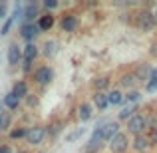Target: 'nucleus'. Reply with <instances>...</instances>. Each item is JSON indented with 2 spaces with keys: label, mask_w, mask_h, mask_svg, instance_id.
<instances>
[{
  "label": "nucleus",
  "mask_w": 157,
  "mask_h": 153,
  "mask_svg": "<svg viewBox=\"0 0 157 153\" xmlns=\"http://www.w3.org/2000/svg\"><path fill=\"white\" fill-rule=\"evenodd\" d=\"M2 105L6 107L8 111H16V109H18L20 105H22V101H20V100H18V98H16V96H14L12 92H8L6 96L2 98Z\"/></svg>",
  "instance_id": "21"
},
{
  "label": "nucleus",
  "mask_w": 157,
  "mask_h": 153,
  "mask_svg": "<svg viewBox=\"0 0 157 153\" xmlns=\"http://www.w3.org/2000/svg\"><path fill=\"white\" fill-rule=\"evenodd\" d=\"M32 82H34L36 86H40V88H48V86L54 82V78H56V72H54L52 66L48 64H40L36 66L34 70H32Z\"/></svg>",
  "instance_id": "2"
},
{
  "label": "nucleus",
  "mask_w": 157,
  "mask_h": 153,
  "mask_svg": "<svg viewBox=\"0 0 157 153\" xmlns=\"http://www.w3.org/2000/svg\"><path fill=\"white\" fill-rule=\"evenodd\" d=\"M90 86H92L94 92H107L111 86V76H96Z\"/></svg>",
  "instance_id": "18"
},
{
  "label": "nucleus",
  "mask_w": 157,
  "mask_h": 153,
  "mask_svg": "<svg viewBox=\"0 0 157 153\" xmlns=\"http://www.w3.org/2000/svg\"><path fill=\"white\" fill-rule=\"evenodd\" d=\"M92 115H94V105L90 101L78 103V119H80V121H90Z\"/></svg>",
  "instance_id": "19"
},
{
  "label": "nucleus",
  "mask_w": 157,
  "mask_h": 153,
  "mask_svg": "<svg viewBox=\"0 0 157 153\" xmlns=\"http://www.w3.org/2000/svg\"><path fill=\"white\" fill-rule=\"evenodd\" d=\"M6 60L10 68H18L22 64V48L18 46V42H12L6 50Z\"/></svg>",
  "instance_id": "9"
},
{
  "label": "nucleus",
  "mask_w": 157,
  "mask_h": 153,
  "mask_svg": "<svg viewBox=\"0 0 157 153\" xmlns=\"http://www.w3.org/2000/svg\"><path fill=\"white\" fill-rule=\"evenodd\" d=\"M78 26H80V18H78L74 12H66L60 18V28L64 32H76Z\"/></svg>",
  "instance_id": "12"
},
{
  "label": "nucleus",
  "mask_w": 157,
  "mask_h": 153,
  "mask_svg": "<svg viewBox=\"0 0 157 153\" xmlns=\"http://www.w3.org/2000/svg\"><path fill=\"white\" fill-rule=\"evenodd\" d=\"M149 141H151V147H157V127H153V129H149Z\"/></svg>",
  "instance_id": "32"
},
{
  "label": "nucleus",
  "mask_w": 157,
  "mask_h": 153,
  "mask_svg": "<svg viewBox=\"0 0 157 153\" xmlns=\"http://www.w3.org/2000/svg\"><path fill=\"white\" fill-rule=\"evenodd\" d=\"M155 88H157V68L151 70V76H149V80H147V84H145L147 92H153Z\"/></svg>",
  "instance_id": "28"
},
{
  "label": "nucleus",
  "mask_w": 157,
  "mask_h": 153,
  "mask_svg": "<svg viewBox=\"0 0 157 153\" xmlns=\"http://www.w3.org/2000/svg\"><path fill=\"white\" fill-rule=\"evenodd\" d=\"M0 153H14V149H12L10 143H2L0 145Z\"/></svg>",
  "instance_id": "34"
},
{
  "label": "nucleus",
  "mask_w": 157,
  "mask_h": 153,
  "mask_svg": "<svg viewBox=\"0 0 157 153\" xmlns=\"http://www.w3.org/2000/svg\"><path fill=\"white\" fill-rule=\"evenodd\" d=\"M12 94H14L20 101L26 100V98L30 96V86H28V82L26 80H16L14 86H12Z\"/></svg>",
  "instance_id": "15"
},
{
  "label": "nucleus",
  "mask_w": 157,
  "mask_h": 153,
  "mask_svg": "<svg viewBox=\"0 0 157 153\" xmlns=\"http://www.w3.org/2000/svg\"><path fill=\"white\" fill-rule=\"evenodd\" d=\"M149 129V119H147V115L145 113H135L133 117H129L125 121V133L127 135H143L145 131Z\"/></svg>",
  "instance_id": "3"
},
{
  "label": "nucleus",
  "mask_w": 157,
  "mask_h": 153,
  "mask_svg": "<svg viewBox=\"0 0 157 153\" xmlns=\"http://www.w3.org/2000/svg\"><path fill=\"white\" fill-rule=\"evenodd\" d=\"M117 84H119V88H121V90H127V92H131V90L137 88L139 80H137V76L133 74V70H127V72H123L121 76H119Z\"/></svg>",
  "instance_id": "10"
},
{
  "label": "nucleus",
  "mask_w": 157,
  "mask_h": 153,
  "mask_svg": "<svg viewBox=\"0 0 157 153\" xmlns=\"http://www.w3.org/2000/svg\"><path fill=\"white\" fill-rule=\"evenodd\" d=\"M8 18V4L6 2H0V22Z\"/></svg>",
  "instance_id": "31"
},
{
  "label": "nucleus",
  "mask_w": 157,
  "mask_h": 153,
  "mask_svg": "<svg viewBox=\"0 0 157 153\" xmlns=\"http://www.w3.org/2000/svg\"><path fill=\"white\" fill-rule=\"evenodd\" d=\"M38 34H42V32L38 30L36 22H22V24H20L18 36H20L22 40H26V44H32L36 38H38Z\"/></svg>",
  "instance_id": "8"
},
{
  "label": "nucleus",
  "mask_w": 157,
  "mask_h": 153,
  "mask_svg": "<svg viewBox=\"0 0 157 153\" xmlns=\"http://www.w3.org/2000/svg\"><path fill=\"white\" fill-rule=\"evenodd\" d=\"M123 100L129 103V105H135V103L141 101V92H139V90H131V92L123 94Z\"/></svg>",
  "instance_id": "25"
},
{
  "label": "nucleus",
  "mask_w": 157,
  "mask_h": 153,
  "mask_svg": "<svg viewBox=\"0 0 157 153\" xmlns=\"http://www.w3.org/2000/svg\"><path fill=\"white\" fill-rule=\"evenodd\" d=\"M82 153H92V151H82Z\"/></svg>",
  "instance_id": "38"
},
{
  "label": "nucleus",
  "mask_w": 157,
  "mask_h": 153,
  "mask_svg": "<svg viewBox=\"0 0 157 153\" xmlns=\"http://www.w3.org/2000/svg\"><path fill=\"white\" fill-rule=\"evenodd\" d=\"M48 137V129L46 125H40V123H36V125H30L28 127V133H26V143L30 147H40L44 143V139Z\"/></svg>",
  "instance_id": "5"
},
{
  "label": "nucleus",
  "mask_w": 157,
  "mask_h": 153,
  "mask_svg": "<svg viewBox=\"0 0 157 153\" xmlns=\"http://www.w3.org/2000/svg\"><path fill=\"white\" fill-rule=\"evenodd\" d=\"M38 153H48V151H38Z\"/></svg>",
  "instance_id": "39"
},
{
  "label": "nucleus",
  "mask_w": 157,
  "mask_h": 153,
  "mask_svg": "<svg viewBox=\"0 0 157 153\" xmlns=\"http://www.w3.org/2000/svg\"><path fill=\"white\" fill-rule=\"evenodd\" d=\"M46 129H48V135H50V137H58V135L64 131V119H58V117L52 119L46 125Z\"/></svg>",
  "instance_id": "22"
},
{
  "label": "nucleus",
  "mask_w": 157,
  "mask_h": 153,
  "mask_svg": "<svg viewBox=\"0 0 157 153\" xmlns=\"http://www.w3.org/2000/svg\"><path fill=\"white\" fill-rule=\"evenodd\" d=\"M135 113H137V111H135V105H125V107H123V109L117 113V119H119V121H127V119L133 117Z\"/></svg>",
  "instance_id": "26"
},
{
  "label": "nucleus",
  "mask_w": 157,
  "mask_h": 153,
  "mask_svg": "<svg viewBox=\"0 0 157 153\" xmlns=\"http://www.w3.org/2000/svg\"><path fill=\"white\" fill-rule=\"evenodd\" d=\"M84 127H78V129L76 131H72V133H68V135H66V141H70V143H72V141H76V139H80L82 137V135H84Z\"/></svg>",
  "instance_id": "29"
},
{
  "label": "nucleus",
  "mask_w": 157,
  "mask_h": 153,
  "mask_svg": "<svg viewBox=\"0 0 157 153\" xmlns=\"http://www.w3.org/2000/svg\"><path fill=\"white\" fill-rule=\"evenodd\" d=\"M10 131L12 129V115L8 111H2V117H0V131Z\"/></svg>",
  "instance_id": "27"
},
{
  "label": "nucleus",
  "mask_w": 157,
  "mask_h": 153,
  "mask_svg": "<svg viewBox=\"0 0 157 153\" xmlns=\"http://www.w3.org/2000/svg\"><path fill=\"white\" fill-rule=\"evenodd\" d=\"M92 105L96 107L98 111H105L109 107V101H107V92H94L92 94Z\"/></svg>",
  "instance_id": "17"
},
{
  "label": "nucleus",
  "mask_w": 157,
  "mask_h": 153,
  "mask_svg": "<svg viewBox=\"0 0 157 153\" xmlns=\"http://www.w3.org/2000/svg\"><path fill=\"white\" fill-rule=\"evenodd\" d=\"M151 70H153V66H149L147 62H139V64L133 68V74L137 76L139 84H141V82L147 84V80H149V76H151Z\"/></svg>",
  "instance_id": "16"
},
{
  "label": "nucleus",
  "mask_w": 157,
  "mask_h": 153,
  "mask_svg": "<svg viewBox=\"0 0 157 153\" xmlns=\"http://www.w3.org/2000/svg\"><path fill=\"white\" fill-rule=\"evenodd\" d=\"M28 127H30V125H12V129L8 131V139H10V141H20V139H26Z\"/></svg>",
  "instance_id": "20"
},
{
  "label": "nucleus",
  "mask_w": 157,
  "mask_h": 153,
  "mask_svg": "<svg viewBox=\"0 0 157 153\" xmlns=\"http://www.w3.org/2000/svg\"><path fill=\"white\" fill-rule=\"evenodd\" d=\"M14 153H30L28 149H18V151H14Z\"/></svg>",
  "instance_id": "37"
},
{
  "label": "nucleus",
  "mask_w": 157,
  "mask_h": 153,
  "mask_svg": "<svg viewBox=\"0 0 157 153\" xmlns=\"http://www.w3.org/2000/svg\"><path fill=\"white\" fill-rule=\"evenodd\" d=\"M38 56H40V46H36L34 42L26 44V46L22 48V64H20V68H22L24 74H32Z\"/></svg>",
  "instance_id": "4"
},
{
  "label": "nucleus",
  "mask_w": 157,
  "mask_h": 153,
  "mask_svg": "<svg viewBox=\"0 0 157 153\" xmlns=\"http://www.w3.org/2000/svg\"><path fill=\"white\" fill-rule=\"evenodd\" d=\"M58 52V42L56 40H46V42L42 44V48H40V54H42L44 58H54Z\"/></svg>",
  "instance_id": "23"
},
{
  "label": "nucleus",
  "mask_w": 157,
  "mask_h": 153,
  "mask_svg": "<svg viewBox=\"0 0 157 153\" xmlns=\"http://www.w3.org/2000/svg\"><path fill=\"white\" fill-rule=\"evenodd\" d=\"M129 24L133 28H137L139 32H151L157 28V22L153 18V12L149 10V8H141V10L133 12V14H129Z\"/></svg>",
  "instance_id": "1"
},
{
  "label": "nucleus",
  "mask_w": 157,
  "mask_h": 153,
  "mask_svg": "<svg viewBox=\"0 0 157 153\" xmlns=\"http://www.w3.org/2000/svg\"><path fill=\"white\" fill-rule=\"evenodd\" d=\"M107 101H109V105H121L123 101V92L121 90H109L107 92Z\"/></svg>",
  "instance_id": "24"
},
{
  "label": "nucleus",
  "mask_w": 157,
  "mask_h": 153,
  "mask_svg": "<svg viewBox=\"0 0 157 153\" xmlns=\"http://www.w3.org/2000/svg\"><path fill=\"white\" fill-rule=\"evenodd\" d=\"M96 131L101 135L104 143H109L113 139V135L119 133V121H105V123H100L96 127Z\"/></svg>",
  "instance_id": "7"
},
{
  "label": "nucleus",
  "mask_w": 157,
  "mask_h": 153,
  "mask_svg": "<svg viewBox=\"0 0 157 153\" xmlns=\"http://www.w3.org/2000/svg\"><path fill=\"white\" fill-rule=\"evenodd\" d=\"M129 135L125 133V131H119L117 135H113V139H111L109 143H107V147H109L111 153H127L129 151Z\"/></svg>",
  "instance_id": "6"
},
{
  "label": "nucleus",
  "mask_w": 157,
  "mask_h": 153,
  "mask_svg": "<svg viewBox=\"0 0 157 153\" xmlns=\"http://www.w3.org/2000/svg\"><path fill=\"white\" fill-rule=\"evenodd\" d=\"M26 103H28V107H36L38 105V96H36V94H30V96L26 98Z\"/></svg>",
  "instance_id": "33"
},
{
  "label": "nucleus",
  "mask_w": 157,
  "mask_h": 153,
  "mask_svg": "<svg viewBox=\"0 0 157 153\" xmlns=\"http://www.w3.org/2000/svg\"><path fill=\"white\" fill-rule=\"evenodd\" d=\"M54 24H56V16L50 14V12H46V14H40L38 20H36V26H38L40 32H50L54 28Z\"/></svg>",
  "instance_id": "14"
},
{
  "label": "nucleus",
  "mask_w": 157,
  "mask_h": 153,
  "mask_svg": "<svg viewBox=\"0 0 157 153\" xmlns=\"http://www.w3.org/2000/svg\"><path fill=\"white\" fill-rule=\"evenodd\" d=\"M58 6H60V2H58V0H44V2H42V8L46 12H50V14H52V10H56Z\"/></svg>",
  "instance_id": "30"
},
{
  "label": "nucleus",
  "mask_w": 157,
  "mask_h": 153,
  "mask_svg": "<svg viewBox=\"0 0 157 153\" xmlns=\"http://www.w3.org/2000/svg\"><path fill=\"white\" fill-rule=\"evenodd\" d=\"M149 54L157 58V42H153V44H151V48H149Z\"/></svg>",
  "instance_id": "35"
},
{
  "label": "nucleus",
  "mask_w": 157,
  "mask_h": 153,
  "mask_svg": "<svg viewBox=\"0 0 157 153\" xmlns=\"http://www.w3.org/2000/svg\"><path fill=\"white\" fill-rule=\"evenodd\" d=\"M129 149H133L135 153H147L151 149V141H149V137H147V133H143V135H135L133 139H131V143H129Z\"/></svg>",
  "instance_id": "11"
},
{
  "label": "nucleus",
  "mask_w": 157,
  "mask_h": 153,
  "mask_svg": "<svg viewBox=\"0 0 157 153\" xmlns=\"http://www.w3.org/2000/svg\"><path fill=\"white\" fill-rule=\"evenodd\" d=\"M151 12H153V18H155V22H157V4H155V8H153Z\"/></svg>",
  "instance_id": "36"
},
{
  "label": "nucleus",
  "mask_w": 157,
  "mask_h": 153,
  "mask_svg": "<svg viewBox=\"0 0 157 153\" xmlns=\"http://www.w3.org/2000/svg\"><path fill=\"white\" fill-rule=\"evenodd\" d=\"M40 16V4L38 2H28L24 4V10H22V18L24 22H36Z\"/></svg>",
  "instance_id": "13"
}]
</instances>
